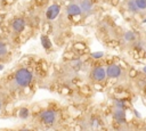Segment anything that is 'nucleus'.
Returning a JSON list of instances; mask_svg holds the SVG:
<instances>
[{
  "label": "nucleus",
  "instance_id": "nucleus-19",
  "mask_svg": "<svg viewBox=\"0 0 146 131\" xmlns=\"http://www.w3.org/2000/svg\"><path fill=\"white\" fill-rule=\"evenodd\" d=\"M136 73H137L136 69H131V71H130V76H131V77H135V76H136Z\"/></svg>",
  "mask_w": 146,
  "mask_h": 131
},
{
  "label": "nucleus",
  "instance_id": "nucleus-15",
  "mask_svg": "<svg viewBox=\"0 0 146 131\" xmlns=\"http://www.w3.org/2000/svg\"><path fill=\"white\" fill-rule=\"evenodd\" d=\"M8 52V48H7V44L2 41H0V58L1 57H5Z\"/></svg>",
  "mask_w": 146,
  "mask_h": 131
},
{
  "label": "nucleus",
  "instance_id": "nucleus-3",
  "mask_svg": "<svg viewBox=\"0 0 146 131\" xmlns=\"http://www.w3.org/2000/svg\"><path fill=\"white\" fill-rule=\"evenodd\" d=\"M90 76L96 82H103L107 77V75H106V68L103 67V66H95L90 71Z\"/></svg>",
  "mask_w": 146,
  "mask_h": 131
},
{
  "label": "nucleus",
  "instance_id": "nucleus-24",
  "mask_svg": "<svg viewBox=\"0 0 146 131\" xmlns=\"http://www.w3.org/2000/svg\"><path fill=\"white\" fill-rule=\"evenodd\" d=\"M1 69H2V65H0V71H1Z\"/></svg>",
  "mask_w": 146,
  "mask_h": 131
},
{
  "label": "nucleus",
  "instance_id": "nucleus-18",
  "mask_svg": "<svg viewBox=\"0 0 146 131\" xmlns=\"http://www.w3.org/2000/svg\"><path fill=\"white\" fill-rule=\"evenodd\" d=\"M74 48L78 49V50H83V49L86 48V46H84L83 43H75V44H74Z\"/></svg>",
  "mask_w": 146,
  "mask_h": 131
},
{
  "label": "nucleus",
  "instance_id": "nucleus-23",
  "mask_svg": "<svg viewBox=\"0 0 146 131\" xmlns=\"http://www.w3.org/2000/svg\"><path fill=\"white\" fill-rule=\"evenodd\" d=\"M143 23H145V24H146V18H144V19H143Z\"/></svg>",
  "mask_w": 146,
  "mask_h": 131
},
{
  "label": "nucleus",
  "instance_id": "nucleus-4",
  "mask_svg": "<svg viewBox=\"0 0 146 131\" xmlns=\"http://www.w3.org/2000/svg\"><path fill=\"white\" fill-rule=\"evenodd\" d=\"M122 73V68L117 64H110L108 66H106V75L108 79H119Z\"/></svg>",
  "mask_w": 146,
  "mask_h": 131
},
{
  "label": "nucleus",
  "instance_id": "nucleus-2",
  "mask_svg": "<svg viewBox=\"0 0 146 131\" xmlns=\"http://www.w3.org/2000/svg\"><path fill=\"white\" fill-rule=\"evenodd\" d=\"M58 118V113L54 109H46L40 113V121L46 125H51L56 123Z\"/></svg>",
  "mask_w": 146,
  "mask_h": 131
},
{
  "label": "nucleus",
  "instance_id": "nucleus-5",
  "mask_svg": "<svg viewBox=\"0 0 146 131\" xmlns=\"http://www.w3.org/2000/svg\"><path fill=\"white\" fill-rule=\"evenodd\" d=\"M83 16H90L95 10V5L91 0H80L79 2Z\"/></svg>",
  "mask_w": 146,
  "mask_h": 131
},
{
  "label": "nucleus",
  "instance_id": "nucleus-7",
  "mask_svg": "<svg viewBox=\"0 0 146 131\" xmlns=\"http://www.w3.org/2000/svg\"><path fill=\"white\" fill-rule=\"evenodd\" d=\"M25 25H26V22H25V19L22 18V17H16V18H14V19L11 21V24H10L11 30H13L14 32H16V33L23 32L24 28H25Z\"/></svg>",
  "mask_w": 146,
  "mask_h": 131
},
{
  "label": "nucleus",
  "instance_id": "nucleus-10",
  "mask_svg": "<svg viewBox=\"0 0 146 131\" xmlns=\"http://www.w3.org/2000/svg\"><path fill=\"white\" fill-rule=\"evenodd\" d=\"M122 40L125 43H133L137 40V35L133 31H125L122 35Z\"/></svg>",
  "mask_w": 146,
  "mask_h": 131
},
{
  "label": "nucleus",
  "instance_id": "nucleus-17",
  "mask_svg": "<svg viewBox=\"0 0 146 131\" xmlns=\"http://www.w3.org/2000/svg\"><path fill=\"white\" fill-rule=\"evenodd\" d=\"M103 56H104L103 51H95V52H91V55H90V57L94 59H100Z\"/></svg>",
  "mask_w": 146,
  "mask_h": 131
},
{
  "label": "nucleus",
  "instance_id": "nucleus-11",
  "mask_svg": "<svg viewBox=\"0 0 146 131\" xmlns=\"http://www.w3.org/2000/svg\"><path fill=\"white\" fill-rule=\"evenodd\" d=\"M125 8H127V10H128L129 13H131V14H137V13H139V9H138L137 3H136L135 0H127V1H125Z\"/></svg>",
  "mask_w": 146,
  "mask_h": 131
},
{
  "label": "nucleus",
  "instance_id": "nucleus-13",
  "mask_svg": "<svg viewBox=\"0 0 146 131\" xmlns=\"http://www.w3.org/2000/svg\"><path fill=\"white\" fill-rule=\"evenodd\" d=\"M68 65H70V67H71L72 69L76 71V69H80V67L83 65V63H82V60H80V59H73V60H71V62L68 63Z\"/></svg>",
  "mask_w": 146,
  "mask_h": 131
},
{
  "label": "nucleus",
  "instance_id": "nucleus-9",
  "mask_svg": "<svg viewBox=\"0 0 146 131\" xmlns=\"http://www.w3.org/2000/svg\"><path fill=\"white\" fill-rule=\"evenodd\" d=\"M112 115H113L114 120H115L117 123H124V122H125V112H124V108L114 107Z\"/></svg>",
  "mask_w": 146,
  "mask_h": 131
},
{
  "label": "nucleus",
  "instance_id": "nucleus-8",
  "mask_svg": "<svg viewBox=\"0 0 146 131\" xmlns=\"http://www.w3.org/2000/svg\"><path fill=\"white\" fill-rule=\"evenodd\" d=\"M66 14L68 16H80L82 15V11H81V7L78 2H71L70 5H67L66 7Z\"/></svg>",
  "mask_w": 146,
  "mask_h": 131
},
{
  "label": "nucleus",
  "instance_id": "nucleus-1",
  "mask_svg": "<svg viewBox=\"0 0 146 131\" xmlns=\"http://www.w3.org/2000/svg\"><path fill=\"white\" fill-rule=\"evenodd\" d=\"M32 80H33V74L26 67H22L17 69L14 75V84L16 88H26L31 84Z\"/></svg>",
  "mask_w": 146,
  "mask_h": 131
},
{
  "label": "nucleus",
  "instance_id": "nucleus-12",
  "mask_svg": "<svg viewBox=\"0 0 146 131\" xmlns=\"http://www.w3.org/2000/svg\"><path fill=\"white\" fill-rule=\"evenodd\" d=\"M40 40H41V44H42V47H43L44 49H50V48L52 47V43H51L50 39H49L47 35H41Z\"/></svg>",
  "mask_w": 146,
  "mask_h": 131
},
{
  "label": "nucleus",
  "instance_id": "nucleus-6",
  "mask_svg": "<svg viewBox=\"0 0 146 131\" xmlns=\"http://www.w3.org/2000/svg\"><path fill=\"white\" fill-rule=\"evenodd\" d=\"M59 13H60V7H59V5L54 3V5H50V6L47 8V10H46V17H47L48 21H54V19H56V18L58 17Z\"/></svg>",
  "mask_w": 146,
  "mask_h": 131
},
{
  "label": "nucleus",
  "instance_id": "nucleus-21",
  "mask_svg": "<svg viewBox=\"0 0 146 131\" xmlns=\"http://www.w3.org/2000/svg\"><path fill=\"white\" fill-rule=\"evenodd\" d=\"M143 72H144V73H145V74H146V65H145V66H144V67H143Z\"/></svg>",
  "mask_w": 146,
  "mask_h": 131
},
{
  "label": "nucleus",
  "instance_id": "nucleus-20",
  "mask_svg": "<svg viewBox=\"0 0 146 131\" xmlns=\"http://www.w3.org/2000/svg\"><path fill=\"white\" fill-rule=\"evenodd\" d=\"M133 113H135V115H136L137 117H141V115L139 114V112H138V110H133Z\"/></svg>",
  "mask_w": 146,
  "mask_h": 131
},
{
  "label": "nucleus",
  "instance_id": "nucleus-14",
  "mask_svg": "<svg viewBox=\"0 0 146 131\" xmlns=\"http://www.w3.org/2000/svg\"><path fill=\"white\" fill-rule=\"evenodd\" d=\"M18 116H19L21 118H23V120H26V118L30 116V110H29L27 108L23 107V108L19 109V112H18Z\"/></svg>",
  "mask_w": 146,
  "mask_h": 131
},
{
  "label": "nucleus",
  "instance_id": "nucleus-16",
  "mask_svg": "<svg viewBox=\"0 0 146 131\" xmlns=\"http://www.w3.org/2000/svg\"><path fill=\"white\" fill-rule=\"evenodd\" d=\"M137 3V7L139 9V11H144L146 10V0H135Z\"/></svg>",
  "mask_w": 146,
  "mask_h": 131
},
{
  "label": "nucleus",
  "instance_id": "nucleus-22",
  "mask_svg": "<svg viewBox=\"0 0 146 131\" xmlns=\"http://www.w3.org/2000/svg\"><path fill=\"white\" fill-rule=\"evenodd\" d=\"M1 107H2V100L0 99V109H1Z\"/></svg>",
  "mask_w": 146,
  "mask_h": 131
}]
</instances>
